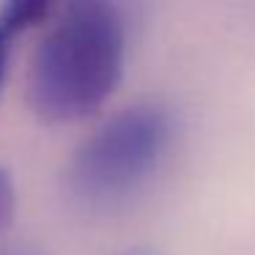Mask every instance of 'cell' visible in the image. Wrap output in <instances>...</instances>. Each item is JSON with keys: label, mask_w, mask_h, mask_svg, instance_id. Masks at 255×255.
Instances as JSON below:
<instances>
[{"label": "cell", "mask_w": 255, "mask_h": 255, "mask_svg": "<svg viewBox=\"0 0 255 255\" xmlns=\"http://www.w3.org/2000/svg\"><path fill=\"white\" fill-rule=\"evenodd\" d=\"M124 17L116 0H61L47 36L30 58L28 99L47 124L96 113L124 74Z\"/></svg>", "instance_id": "6da1fadb"}, {"label": "cell", "mask_w": 255, "mask_h": 255, "mask_svg": "<svg viewBox=\"0 0 255 255\" xmlns=\"http://www.w3.org/2000/svg\"><path fill=\"white\" fill-rule=\"evenodd\" d=\"M173 140V118L159 105L110 116L83 140L66 167V189L80 206L107 209L127 200L159 167Z\"/></svg>", "instance_id": "7a4b0ae2"}, {"label": "cell", "mask_w": 255, "mask_h": 255, "mask_svg": "<svg viewBox=\"0 0 255 255\" xmlns=\"http://www.w3.org/2000/svg\"><path fill=\"white\" fill-rule=\"evenodd\" d=\"M58 0H3L0 8V94L8 77V63H11L14 41L25 30L41 25L55 11Z\"/></svg>", "instance_id": "3957f363"}, {"label": "cell", "mask_w": 255, "mask_h": 255, "mask_svg": "<svg viewBox=\"0 0 255 255\" xmlns=\"http://www.w3.org/2000/svg\"><path fill=\"white\" fill-rule=\"evenodd\" d=\"M14 206H17V195H14V178L6 167L0 165V233L11 225Z\"/></svg>", "instance_id": "277c9868"}, {"label": "cell", "mask_w": 255, "mask_h": 255, "mask_svg": "<svg viewBox=\"0 0 255 255\" xmlns=\"http://www.w3.org/2000/svg\"><path fill=\"white\" fill-rule=\"evenodd\" d=\"M127 255H148V253H140V250H134V253H127Z\"/></svg>", "instance_id": "5b68a950"}]
</instances>
